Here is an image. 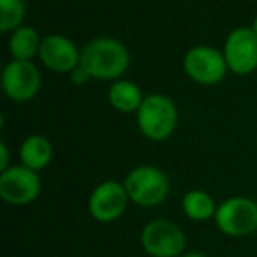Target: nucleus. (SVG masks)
Returning a JSON list of instances; mask_svg holds the SVG:
<instances>
[{
	"label": "nucleus",
	"mask_w": 257,
	"mask_h": 257,
	"mask_svg": "<svg viewBox=\"0 0 257 257\" xmlns=\"http://www.w3.org/2000/svg\"><path fill=\"white\" fill-rule=\"evenodd\" d=\"M79 65L92 79L113 81L123 76L131 65V53L114 37H95L81 48Z\"/></svg>",
	"instance_id": "obj_1"
},
{
	"label": "nucleus",
	"mask_w": 257,
	"mask_h": 257,
	"mask_svg": "<svg viewBox=\"0 0 257 257\" xmlns=\"http://www.w3.org/2000/svg\"><path fill=\"white\" fill-rule=\"evenodd\" d=\"M136 121L140 133L147 140L161 143L175 133L178 125V107L166 93H150L145 95L136 113Z\"/></svg>",
	"instance_id": "obj_2"
},
{
	"label": "nucleus",
	"mask_w": 257,
	"mask_h": 257,
	"mask_svg": "<svg viewBox=\"0 0 257 257\" xmlns=\"http://www.w3.org/2000/svg\"><path fill=\"white\" fill-rule=\"evenodd\" d=\"M128 199L143 208L159 206L169 196V178L157 166H138L131 169L123 180Z\"/></svg>",
	"instance_id": "obj_3"
},
{
	"label": "nucleus",
	"mask_w": 257,
	"mask_h": 257,
	"mask_svg": "<svg viewBox=\"0 0 257 257\" xmlns=\"http://www.w3.org/2000/svg\"><path fill=\"white\" fill-rule=\"evenodd\" d=\"M215 224L224 234L232 238L253 234L257 231V203L243 196L229 197L218 204Z\"/></svg>",
	"instance_id": "obj_4"
},
{
	"label": "nucleus",
	"mask_w": 257,
	"mask_h": 257,
	"mask_svg": "<svg viewBox=\"0 0 257 257\" xmlns=\"http://www.w3.org/2000/svg\"><path fill=\"white\" fill-rule=\"evenodd\" d=\"M183 71L194 83L203 86L218 85L229 67L222 51L211 46H194L183 57Z\"/></svg>",
	"instance_id": "obj_5"
},
{
	"label": "nucleus",
	"mask_w": 257,
	"mask_h": 257,
	"mask_svg": "<svg viewBox=\"0 0 257 257\" xmlns=\"http://www.w3.org/2000/svg\"><path fill=\"white\" fill-rule=\"evenodd\" d=\"M141 245L152 257H180L185 250L187 239L175 222L157 218L143 227Z\"/></svg>",
	"instance_id": "obj_6"
},
{
	"label": "nucleus",
	"mask_w": 257,
	"mask_h": 257,
	"mask_svg": "<svg viewBox=\"0 0 257 257\" xmlns=\"http://www.w3.org/2000/svg\"><path fill=\"white\" fill-rule=\"evenodd\" d=\"M39 173L27 166H11L0 173V197L13 206H25L39 197Z\"/></svg>",
	"instance_id": "obj_7"
},
{
	"label": "nucleus",
	"mask_w": 257,
	"mask_h": 257,
	"mask_svg": "<svg viewBox=\"0 0 257 257\" xmlns=\"http://www.w3.org/2000/svg\"><path fill=\"white\" fill-rule=\"evenodd\" d=\"M41 71L32 60H11L2 71V88L15 102H29L41 90Z\"/></svg>",
	"instance_id": "obj_8"
},
{
	"label": "nucleus",
	"mask_w": 257,
	"mask_h": 257,
	"mask_svg": "<svg viewBox=\"0 0 257 257\" xmlns=\"http://www.w3.org/2000/svg\"><path fill=\"white\" fill-rule=\"evenodd\" d=\"M222 53L231 72L252 74L257 69V34L250 27H238L227 36Z\"/></svg>",
	"instance_id": "obj_9"
},
{
	"label": "nucleus",
	"mask_w": 257,
	"mask_h": 257,
	"mask_svg": "<svg viewBox=\"0 0 257 257\" xmlns=\"http://www.w3.org/2000/svg\"><path fill=\"white\" fill-rule=\"evenodd\" d=\"M125 185L114 180H106L92 190L88 199V211L97 222L109 224L125 213L128 203Z\"/></svg>",
	"instance_id": "obj_10"
},
{
	"label": "nucleus",
	"mask_w": 257,
	"mask_h": 257,
	"mask_svg": "<svg viewBox=\"0 0 257 257\" xmlns=\"http://www.w3.org/2000/svg\"><path fill=\"white\" fill-rule=\"evenodd\" d=\"M39 60L50 71L58 72V74H71L74 69L79 67L81 50H78L69 37L51 34V36L43 37Z\"/></svg>",
	"instance_id": "obj_11"
},
{
	"label": "nucleus",
	"mask_w": 257,
	"mask_h": 257,
	"mask_svg": "<svg viewBox=\"0 0 257 257\" xmlns=\"http://www.w3.org/2000/svg\"><path fill=\"white\" fill-rule=\"evenodd\" d=\"M20 159L23 166L39 173L53 161V145L50 143L48 138L41 134H32L23 140L20 147Z\"/></svg>",
	"instance_id": "obj_12"
},
{
	"label": "nucleus",
	"mask_w": 257,
	"mask_h": 257,
	"mask_svg": "<svg viewBox=\"0 0 257 257\" xmlns=\"http://www.w3.org/2000/svg\"><path fill=\"white\" fill-rule=\"evenodd\" d=\"M145 95L134 81L116 79L107 90V102L120 113H138Z\"/></svg>",
	"instance_id": "obj_13"
},
{
	"label": "nucleus",
	"mask_w": 257,
	"mask_h": 257,
	"mask_svg": "<svg viewBox=\"0 0 257 257\" xmlns=\"http://www.w3.org/2000/svg\"><path fill=\"white\" fill-rule=\"evenodd\" d=\"M41 43L43 39L34 27L22 25L11 34L8 48L13 60H32L34 57H39Z\"/></svg>",
	"instance_id": "obj_14"
},
{
	"label": "nucleus",
	"mask_w": 257,
	"mask_h": 257,
	"mask_svg": "<svg viewBox=\"0 0 257 257\" xmlns=\"http://www.w3.org/2000/svg\"><path fill=\"white\" fill-rule=\"evenodd\" d=\"M217 208L218 206L215 204L213 197L206 190H199V189L187 192L182 201L183 213L194 222H206L210 218H215Z\"/></svg>",
	"instance_id": "obj_15"
},
{
	"label": "nucleus",
	"mask_w": 257,
	"mask_h": 257,
	"mask_svg": "<svg viewBox=\"0 0 257 257\" xmlns=\"http://www.w3.org/2000/svg\"><path fill=\"white\" fill-rule=\"evenodd\" d=\"M25 13V0H0V30L13 34L23 25Z\"/></svg>",
	"instance_id": "obj_16"
},
{
	"label": "nucleus",
	"mask_w": 257,
	"mask_h": 257,
	"mask_svg": "<svg viewBox=\"0 0 257 257\" xmlns=\"http://www.w3.org/2000/svg\"><path fill=\"white\" fill-rule=\"evenodd\" d=\"M9 166V148L6 145V141H0V173L6 171Z\"/></svg>",
	"instance_id": "obj_17"
},
{
	"label": "nucleus",
	"mask_w": 257,
	"mask_h": 257,
	"mask_svg": "<svg viewBox=\"0 0 257 257\" xmlns=\"http://www.w3.org/2000/svg\"><path fill=\"white\" fill-rule=\"evenodd\" d=\"M71 78H72V81H74L76 85H85V83L88 81V79H92L88 74H86V71L81 67V65H79L78 69H74V71L71 72Z\"/></svg>",
	"instance_id": "obj_18"
},
{
	"label": "nucleus",
	"mask_w": 257,
	"mask_h": 257,
	"mask_svg": "<svg viewBox=\"0 0 257 257\" xmlns=\"http://www.w3.org/2000/svg\"><path fill=\"white\" fill-rule=\"evenodd\" d=\"M180 257H206L203 252H187V253H182Z\"/></svg>",
	"instance_id": "obj_19"
},
{
	"label": "nucleus",
	"mask_w": 257,
	"mask_h": 257,
	"mask_svg": "<svg viewBox=\"0 0 257 257\" xmlns=\"http://www.w3.org/2000/svg\"><path fill=\"white\" fill-rule=\"evenodd\" d=\"M250 29H252L253 32L257 34V16H255V18H253V22H252V27H250Z\"/></svg>",
	"instance_id": "obj_20"
}]
</instances>
